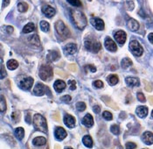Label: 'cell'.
<instances>
[{"label": "cell", "instance_id": "2", "mask_svg": "<svg viewBox=\"0 0 153 149\" xmlns=\"http://www.w3.org/2000/svg\"><path fill=\"white\" fill-rule=\"evenodd\" d=\"M33 126L36 130L47 133V120L42 115L35 114L33 116Z\"/></svg>", "mask_w": 153, "mask_h": 149}, {"label": "cell", "instance_id": "15", "mask_svg": "<svg viewBox=\"0 0 153 149\" xmlns=\"http://www.w3.org/2000/svg\"><path fill=\"white\" fill-rule=\"evenodd\" d=\"M75 122H76L75 118L73 116H71L69 114L65 115V117H64V123H65V125L68 127H69V128L74 127L75 126Z\"/></svg>", "mask_w": 153, "mask_h": 149}, {"label": "cell", "instance_id": "23", "mask_svg": "<svg viewBox=\"0 0 153 149\" xmlns=\"http://www.w3.org/2000/svg\"><path fill=\"white\" fill-rule=\"evenodd\" d=\"M82 142L83 144L87 147V148H92L93 147V139L90 135H86L84 136L82 139Z\"/></svg>", "mask_w": 153, "mask_h": 149}, {"label": "cell", "instance_id": "5", "mask_svg": "<svg viewBox=\"0 0 153 149\" xmlns=\"http://www.w3.org/2000/svg\"><path fill=\"white\" fill-rule=\"evenodd\" d=\"M130 49L135 56H141L143 53V48L137 40H132L130 43Z\"/></svg>", "mask_w": 153, "mask_h": 149}, {"label": "cell", "instance_id": "10", "mask_svg": "<svg viewBox=\"0 0 153 149\" xmlns=\"http://www.w3.org/2000/svg\"><path fill=\"white\" fill-rule=\"evenodd\" d=\"M47 91V87L42 83H37L33 89V94L36 96H43Z\"/></svg>", "mask_w": 153, "mask_h": 149}, {"label": "cell", "instance_id": "52", "mask_svg": "<svg viewBox=\"0 0 153 149\" xmlns=\"http://www.w3.org/2000/svg\"><path fill=\"white\" fill-rule=\"evenodd\" d=\"M53 118V119H54V120H56V121H59V120H60V118H59V113H58V112L54 113Z\"/></svg>", "mask_w": 153, "mask_h": 149}, {"label": "cell", "instance_id": "54", "mask_svg": "<svg viewBox=\"0 0 153 149\" xmlns=\"http://www.w3.org/2000/svg\"><path fill=\"white\" fill-rule=\"evenodd\" d=\"M6 29H7L8 34H12V32H13V27H12V26H7Z\"/></svg>", "mask_w": 153, "mask_h": 149}, {"label": "cell", "instance_id": "22", "mask_svg": "<svg viewBox=\"0 0 153 149\" xmlns=\"http://www.w3.org/2000/svg\"><path fill=\"white\" fill-rule=\"evenodd\" d=\"M53 87H54V90L59 93V92H62L65 90V88H66V83H65L63 81L57 80L55 81V82H54V84H53Z\"/></svg>", "mask_w": 153, "mask_h": 149}, {"label": "cell", "instance_id": "34", "mask_svg": "<svg viewBox=\"0 0 153 149\" xmlns=\"http://www.w3.org/2000/svg\"><path fill=\"white\" fill-rule=\"evenodd\" d=\"M125 6L128 11H132L134 9V2L133 0H125Z\"/></svg>", "mask_w": 153, "mask_h": 149}, {"label": "cell", "instance_id": "8", "mask_svg": "<svg viewBox=\"0 0 153 149\" xmlns=\"http://www.w3.org/2000/svg\"><path fill=\"white\" fill-rule=\"evenodd\" d=\"M114 38L115 40L117 41V43L123 45L125 43L126 41V38H127V35L125 34V32L122 31V30H119V31H117L115 34H114Z\"/></svg>", "mask_w": 153, "mask_h": 149}, {"label": "cell", "instance_id": "47", "mask_svg": "<svg viewBox=\"0 0 153 149\" xmlns=\"http://www.w3.org/2000/svg\"><path fill=\"white\" fill-rule=\"evenodd\" d=\"M126 148L130 149V148H137V145L133 142H128L126 144Z\"/></svg>", "mask_w": 153, "mask_h": 149}, {"label": "cell", "instance_id": "31", "mask_svg": "<svg viewBox=\"0 0 153 149\" xmlns=\"http://www.w3.org/2000/svg\"><path fill=\"white\" fill-rule=\"evenodd\" d=\"M39 25H40V29H41L43 32L47 33V32L50 31V25H49V23L47 22V21L42 20V21L40 22V24H39Z\"/></svg>", "mask_w": 153, "mask_h": 149}, {"label": "cell", "instance_id": "4", "mask_svg": "<svg viewBox=\"0 0 153 149\" xmlns=\"http://www.w3.org/2000/svg\"><path fill=\"white\" fill-rule=\"evenodd\" d=\"M53 70L49 65H42L39 69V77L43 81L48 82L53 78Z\"/></svg>", "mask_w": 153, "mask_h": 149}, {"label": "cell", "instance_id": "25", "mask_svg": "<svg viewBox=\"0 0 153 149\" xmlns=\"http://www.w3.org/2000/svg\"><path fill=\"white\" fill-rule=\"evenodd\" d=\"M34 30H35V25L32 23V22H30V23H28L24 26L23 33L24 34H29L31 32H33Z\"/></svg>", "mask_w": 153, "mask_h": 149}, {"label": "cell", "instance_id": "57", "mask_svg": "<svg viewBox=\"0 0 153 149\" xmlns=\"http://www.w3.org/2000/svg\"><path fill=\"white\" fill-rule=\"evenodd\" d=\"M152 118H153V111H152Z\"/></svg>", "mask_w": 153, "mask_h": 149}, {"label": "cell", "instance_id": "44", "mask_svg": "<svg viewBox=\"0 0 153 149\" xmlns=\"http://www.w3.org/2000/svg\"><path fill=\"white\" fill-rule=\"evenodd\" d=\"M137 99H138L141 103H145V101H146L145 97H144V95H143L142 92L137 93Z\"/></svg>", "mask_w": 153, "mask_h": 149}, {"label": "cell", "instance_id": "36", "mask_svg": "<svg viewBox=\"0 0 153 149\" xmlns=\"http://www.w3.org/2000/svg\"><path fill=\"white\" fill-rule=\"evenodd\" d=\"M110 131H111V133H114L115 135H118L119 133H120V127L117 125H113V126H111L110 127Z\"/></svg>", "mask_w": 153, "mask_h": 149}, {"label": "cell", "instance_id": "9", "mask_svg": "<svg viewBox=\"0 0 153 149\" xmlns=\"http://www.w3.org/2000/svg\"><path fill=\"white\" fill-rule=\"evenodd\" d=\"M104 46L106 47L108 51H111V52H116L117 50V44L115 43V41L110 39L109 37H107L106 40H105V42H104Z\"/></svg>", "mask_w": 153, "mask_h": 149}, {"label": "cell", "instance_id": "29", "mask_svg": "<svg viewBox=\"0 0 153 149\" xmlns=\"http://www.w3.org/2000/svg\"><path fill=\"white\" fill-rule=\"evenodd\" d=\"M18 10L20 12H25L28 10V4L25 2H20L18 4Z\"/></svg>", "mask_w": 153, "mask_h": 149}, {"label": "cell", "instance_id": "6", "mask_svg": "<svg viewBox=\"0 0 153 149\" xmlns=\"http://www.w3.org/2000/svg\"><path fill=\"white\" fill-rule=\"evenodd\" d=\"M85 47L87 50L91 51L93 53H97L101 49V43L96 40H86L85 41Z\"/></svg>", "mask_w": 153, "mask_h": 149}, {"label": "cell", "instance_id": "33", "mask_svg": "<svg viewBox=\"0 0 153 149\" xmlns=\"http://www.w3.org/2000/svg\"><path fill=\"white\" fill-rule=\"evenodd\" d=\"M121 65H122V67H123V69H128L130 66L132 65V61H131V60L129 59V58H124V59L122 61Z\"/></svg>", "mask_w": 153, "mask_h": 149}, {"label": "cell", "instance_id": "55", "mask_svg": "<svg viewBox=\"0 0 153 149\" xmlns=\"http://www.w3.org/2000/svg\"><path fill=\"white\" fill-rule=\"evenodd\" d=\"M25 121H26V122H28V123H30V122H31V120H30V116H29V115L25 116Z\"/></svg>", "mask_w": 153, "mask_h": 149}, {"label": "cell", "instance_id": "12", "mask_svg": "<svg viewBox=\"0 0 153 149\" xmlns=\"http://www.w3.org/2000/svg\"><path fill=\"white\" fill-rule=\"evenodd\" d=\"M63 51L66 55H74L77 51V46L74 43H69L64 46Z\"/></svg>", "mask_w": 153, "mask_h": 149}, {"label": "cell", "instance_id": "48", "mask_svg": "<svg viewBox=\"0 0 153 149\" xmlns=\"http://www.w3.org/2000/svg\"><path fill=\"white\" fill-rule=\"evenodd\" d=\"M144 84H145V90L147 91H152V86H151V84L149 82H147L146 81H144Z\"/></svg>", "mask_w": 153, "mask_h": 149}, {"label": "cell", "instance_id": "16", "mask_svg": "<svg viewBox=\"0 0 153 149\" xmlns=\"http://www.w3.org/2000/svg\"><path fill=\"white\" fill-rule=\"evenodd\" d=\"M143 141L147 145H152L153 144V133L151 132H145L142 135Z\"/></svg>", "mask_w": 153, "mask_h": 149}, {"label": "cell", "instance_id": "13", "mask_svg": "<svg viewBox=\"0 0 153 149\" xmlns=\"http://www.w3.org/2000/svg\"><path fill=\"white\" fill-rule=\"evenodd\" d=\"M42 12L44 13L45 16H47V18H53L55 14V9L53 8L50 5H44L42 7Z\"/></svg>", "mask_w": 153, "mask_h": 149}, {"label": "cell", "instance_id": "41", "mask_svg": "<svg viewBox=\"0 0 153 149\" xmlns=\"http://www.w3.org/2000/svg\"><path fill=\"white\" fill-rule=\"evenodd\" d=\"M93 85L97 89H102L103 87V82L101 80H96L93 82Z\"/></svg>", "mask_w": 153, "mask_h": 149}, {"label": "cell", "instance_id": "30", "mask_svg": "<svg viewBox=\"0 0 153 149\" xmlns=\"http://www.w3.org/2000/svg\"><path fill=\"white\" fill-rule=\"evenodd\" d=\"M102 100H104V102L106 103L108 106H109V107H111L112 109H114V110H117L118 107L115 104L114 102H112L111 101V99H109L108 97H102Z\"/></svg>", "mask_w": 153, "mask_h": 149}, {"label": "cell", "instance_id": "26", "mask_svg": "<svg viewBox=\"0 0 153 149\" xmlns=\"http://www.w3.org/2000/svg\"><path fill=\"white\" fill-rule=\"evenodd\" d=\"M33 145L38 146V147H39V146H44V145L47 143V139H46V138L44 137H36L35 139H33Z\"/></svg>", "mask_w": 153, "mask_h": 149}, {"label": "cell", "instance_id": "7", "mask_svg": "<svg viewBox=\"0 0 153 149\" xmlns=\"http://www.w3.org/2000/svg\"><path fill=\"white\" fill-rule=\"evenodd\" d=\"M33 84V79L32 77H26L24 78L23 80L19 82V86L20 88L24 90V91H29Z\"/></svg>", "mask_w": 153, "mask_h": 149}, {"label": "cell", "instance_id": "18", "mask_svg": "<svg viewBox=\"0 0 153 149\" xmlns=\"http://www.w3.org/2000/svg\"><path fill=\"white\" fill-rule=\"evenodd\" d=\"M82 123L87 126V127H91L94 125V118L92 117V115L88 113L84 116V118H82Z\"/></svg>", "mask_w": 153, "mask_h": 149}, {"label": "cell", "instance_id": "17", "mask_svg": "<svg viewBox=\"0 0 153 149\" xmlns=\"http://www.w3.org/2000/svg\"><path fill=\"white\" fill-rule=\"evenodd\" d=\"M127 25H128L129 29L131 30V31H133V32H137L139 29V23L136 19H130L128 20Z\"/></svg>", "mask_w": 153, "mask_h": 149}, {"label": "cell", "instance_id": "20", "mask_svg": "<svg viewBox=\"0 0 153 149\" xmlns=\"http://www.w3.org/2000/svg\"><path fill=\"white\" fill-rule=\"evenodd\" d=\"M136 113L140 118H145L148 115V108L146 106H138L136 110Z\"/></svg>", "mask_w": 153, "mask_h": 149}, {"label": "cell", "instance_id": "14", "mask_svg": "<svg viewBox=\"0 0 153 149\" xmlns=\"http://www.w3.org/2000/svg\"><path fill=\"white\" fill-rule=\"evenodd\" d=\"M54 135L58 140H62L67 137V132L62 127H57L54 132Z\"/></svg>", "mask_w": 153, "mask_h": 149}, {"label": "cell", "instance_id": "39", "mask_svg": "<svg viewBox=\"0 0 153 149\" xmlns=\"http://www.w3.org/2000/svg\"><path fill=\"white\" fill-rule=\"evenodd\" d=\"M6 110V103H5V100L3 96H1V104H0V111L3 112Z\"/></svg>", "mask_w": 153, "mask_h": 149}, {"label": "cell", "instance_id": "32", "mask_svg": "<svg viewBox=\"0 0 153 149\" xmlns=\"http://www.w3.org/2000/svg\"><path fill=\"white\" fill-rule=\"evenodd\" d=\"M15 135L17 136L18 139H22L24 137V135H25V130H24L22 127H18V128H16V130H15Z\"/></svg>", "mask_w": 153, "mask_h": 149}, {"label": "cell", "instance_id": "50", "mask_svg": "<svg viewBox=\"0 0 153 149\" xmlns=\"http://www.w3.org/2000/svg\"><path fill=\"white\" fill-rule=\"evenodd\" d=\"M100 111H101V109H100V106L99 105H94V112L95 113H99L100 112Z\"/></svg>", "mask_w": 153, "mask_h": 149}, {"label": "cell", "instance_id": "42", "mask_svg": "<svg viewBox=\"0 0 153 149\" xmlns=\"http://www.w3.org/2000/svg\"><path fill=\"white\" fill-rule=\"evenodd\" d=\"M68 85L71 91H74L76 89V82L74 80L68 81Z\"/></svg>", "mask_w": 153, "mask_h": 149}, {"label": "cell", "instance_id": "35", "mask_svg": "<svg viewBox=\"0 0 153 149\" xmlns=\"http://www.w3.org/2000/svg\"><path fill=\"white\" fill-rule=\"evenodd\" d=\"M67 2L68 4H70L71 5L75 6V7H80L82 6V2L81 0H67Z\"/></svg>", "mask_w": 153, "mask_h": 149}, {"label": "cell", "instance_id": "43", "mask_svg": "<svg viewBox=\"0 0 153 149\" xmlns=\"http://www.w3.org/2000/svg\"><path fill=\"white\" fill-rule=\"evenodd\" d=\"M12 118L15 121V122H18L19 119H20V116H19V113L18 112H15L12 114Z\"/></svg>", "mask_w": 153, "mask_h": 149}, {"label": "cell", "instance_id": "21", "mask_svg": "<svg viewBox=\"0 0 153 149\" xmlns=\"http://www.w3.org/2000/svg\"><path fill=\"white\" fill-rule=\"evenodd\" d=\"M125 81L129 87H137L140 85V82L136 77H127Z\"/></svg>", "mask_w": 153, "mask_h": 149}, {"label": "cell", "instance_id": "40", "mask_svg": "<svg viewBox=\"0 0 153 149\" xmlns=\"http://www.w3.org/2000/svg\"><path fill=\"white\" fill-rule=\"evenodd\" d=\"M102 116H103V118L106 119V120H112V118H113V115L112 113H110L109 112H103V113H102Z\"/></svg>", "mask_w": 153, "mask_h": 149}, {"label": "cell", "instance_id": "46", "mask_svg": "<svg viewBox=\"0 0 153 149\" xmlns=\"http://www.w3.org/2000/svg\"><path fill=\"white\" fill-rule=\"evenodd\" d=\"M68 69L71 70L72 72H76L77 71V66H76V64H74V63H71L68 65Z\"/></svg>", "mask_w": 153, "mask_h": 149}, {"label": "cell", "instance_id": "45", "mask_svg": "<svg viewBox=\"0 0 153 149\" xmlns=\"http://www.w3.org/2000/svg\"><path fill=\"white\" fill-rule=\"evenodd\" d=\"M60 100L63 101V102H65V103H69L71 101V97L69 95H65V96H63V97H60Z\"/></svg>", "mask_w": 153, "mask_h": 149}, {"label": "cell", "instance_id": "3", "mask_svg": "<svg viewBox=\"0 0 153 149\" xmlns=\"http://www.w3.org/2000/svg\"><path fill=\"white\" fill-rule=\"evenodd\" d=\"M55 30L57 32V34L59 37L61 38V40H66L67 38H68L70 36V32L68 30V28L66 26V25L64 24L63 21L61 20H58L55 23Z\"/></svg>", "mask_w": 153, "mask_h": 149}, {"label": "cell", "instance_id": "24", "mask_svg": "<svg viewBox=\"0 0 153 149\" xmlns=\"http://www.w3.org/2000/svg\"><path fill=\"white\" fill-rule=\"evenodd\" d=\"M29 41L32 45L36 46H40V40H39V35L33 34V36H31L29 38Z\"/></svg>", "mask_w": 153, "mask_h": 149}, {"label": "cell", "instance_id": "37", "mask_svg": "<svg viewBox=\"0 0 153 149\" xmlns=\"http://www.w3.org/2000/svg\"><path fill=\"white\" fill-rule=\"evenodd\" d=\"M76 109L79 111V112H83L86 110V103L84 102H78L76 103Z\"/></svg>", "mask_w": 153, "mask_h": 149}, {"label": "cell", "instance_id": "38", "mask_svg": "<svg viewBox=\"0 0 153 149\" xmlns=\"http://www.w3.org/2000/svg\"><path fill=\"white\" fill-rule=\"evenodd\" d=\"M54 73L57 74L59 76H61L62 78H68V74H67L66 72L60 70V69H55V70H54Z\"/></svg>", "mask_w": 153, "mask_h": 149}, {"label": "cell", "instance_id": "11", "mask_svg": "<svg viewBox=\"0 0 153 149\" xmlns=\"http://www.w3.org/2000/svg\"><path fill=\"white\" fill-rule=\"evenodd\" d=\"M90 22L93 25V26H94V28H96V29L99 30V31L104 29V26H105L104 22H103L102 19H99V18H93V19L90 20Z\"/></svg>", "mask_w": 153, "mask_h": 149}, {"label": "cell", "instance_id": "19", "mask_svg": "<svg viewBox=\"0 0 153 149\" xmlns=\"http://www.w3.org/2000/svg\"><path fill=\"white\" fill-rule=\"evenodd\" d=\"M47 60L50 61H55L57 60H59L60 55H59V52L56 50H51L49 51V53L47 54Z\"/></svg>", "mask_w": 153, "mask_h": 149}, {"label": "cell", "instance_id": "51", "mask_svg": "<svg viewBox=\"0 0 153 149\" xmlns=\"http://www.w3.org/2000/svg\"><path fill=\"white\" fill-rule=\"evenodd\" d=\"M87 69H90L92 72H95V71H96V68H95L94 66H93V65H88V66H87Z\"/></svg>", "mask_w": 153, "mask_h": 149}, {"label": "cell", "instance_id": "28", "mask_svg": "<svg viewBox=\"0 0 153 149\" xmlns=\"http://www.w3.org/2000/svg\"><path fill=\"white\" fill-rule=\"evenodd\" d=\"M7 68L10 70H14L19 67V62L16 60H10L7 61Z\"/></svg>", "mask_w": 153, "mask_h": 149}, {"label": "cell", "instance_id": "1", "mask_svg": "<svg viewBox=\"0 0 153 149\" xmlns=\"http://www.w3.org/2000/svg\"><path fill=\"white\" fill-rule=\"evenodd\" d=\"M70 14L71 19L74 24V25L80 30L84 29L88 24V20H87L85 14L80 11H75V10H71Z\"/></svg>", "mask_w": 153, "mask_h": 149}, {"label": "cell", "instance_id": "53", "mask_svg": "<svg viewBox=\"0 0 153 149\" xmlns=\"http://www.w3.org/2000/svg\"><path fill=\"white\" fill-rule=\"evenodd\" d=\"M148 40L152 44H153V33H151L150 34L148 35Z\"/></svg>", "mask_w": 153, "mask_h": 149}, {"label": "cell", "instance_id": "49", "mask_svg": "<svg viewBox=\"0 0 153 149\" xmlns=\"http://www.w3.org/2000/svg\"><path fill=\"white\" fill-rule=\"evenodd\" d=\"M5 76H6V72L4 71V66L2 64L1 65V79H3Z\"/></svg>", "mask_w": 153, "mask_h": 149}, {"label": "cell", "instance_id": "27", "mask_svg": "<svg viewBox=\"0 0 153 149\" xmlns=\"http://www.w3.org/2000/svg\"><path fill=\"white\" fill-rule=\"evenodd\" d=\"M107 80H108V82L109 85L113 86V85H116L119 79H118L117 76H116V75H110V76H108V79Z\"/></svg>", "mask_w": 153, "mask_h": 149}, {"label": "cell", "instance_id": "56", "mask_svg": "<svg viewBox=\"0 0 153 149\" xmlns=\"http://www.w3.org/2000/svg\"><path fill=\"white\" fill-rule=\"evenodd\" d=\"M149 100H150L151 103H153V97H149Z\"/></svg>", "mask_w": 153, "mask_h": 149}]
</instances>
